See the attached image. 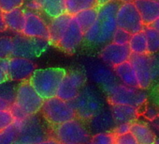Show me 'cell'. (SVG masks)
Wrapping results in <instances>:
<instances>
[{"instance_id": "f6af8a7d", "label": "cell", "mask_w": 159, "mask_h": 144, "mask_svg": "<svg viewBox=\"0 0 159 144\" xmlns=\"http://www.w3.org/2000/svg\"><path fill=\"white\" fill-rule=\"evenodd\" d=\"M114 0H97V3L98 6H102V5H105V4H108L110 2H112Z\"/></svg>"}, {"instance_id": "52a82bcc", "label": "cell", "mask_w": 159, "mask_h": 144, "mask_svg": "<svg viewBox=\"0 0 159 144\" xmlns=\"http://www.w3.org/2000/svg\"><path fill=\"white\" fill-rule=\"evenodd\" d=\"M14 121L19 124V135L15 143H44L49 137L44 122L38 114Z\"/></svg>"}, {"instance_id": "277c9868", "label": "cell", "mask_w": 159, "mask_h": 144, "mask_svg": "<svg viewBox=\"0 0 159 144\" xmlns=\"http://www.w3.org/2000/svg\"><path fill=\"white\" fill-rule=\"evenodd\" d=\"M52 137L58 143L83 144L90 143L91 135L84 121L74 118L52 127Z\"/></svg>"}, {"instance_id": "bcb514c9", "label": "cell", "mask_w": 159, "mask_h": 144, "mask_svg": "<svg viewBox=\"0 0 159 144\" xmlns=\"http://www.w3.org/2000/svg\"><path fill=\"white\" fill-rule=\"evenodd\" d=\"M151 27H152L153 28H155L156 30H158L159 31V18H157L154 22H152L151 25H150Z\"/></svg>"}, {"instance_id": "44dd1931", "label": "cell", "mask_w": 159, "mask_h": 144, "mask_svg": "<svg viewBox=\"0 0 159 144\" xmlns=\"http://www.w3.org/2000/svg\"><path fill=\"white\" fill-rule=\"evenodd\" d=\"M70 16L67 13H63L59 16L51 18L48 22L49 26V42L52 45H56L61 37L63 36L64 32L66 31L70 19Z\"/></svg>"}, {"instance_id": "74e56055", "label": "cell", "mask_w": 159, "mask_h": 144, "mask_svg": "<svg viewBox=\"0 0 159 144\" xmlns=\"http://www.w3.org/2000/svg\"><path fill=\"white\" fill-rule=\"evenodd\" d=\"M117 144H137V141L132 135V133L129 131L127 133H125L123 135L116 136V142Z\"/></svg>"}, {"instance_id": "2e32d148", "label": "cell", "mask_w": 159, "mask_h": 144, "mask_svg": "<svg viewBox=\"0 0 159 144\" xmlns=\"http://www.w3.org/2000/svg\"><path fill=\"white\" fill-rule=\"evenodd\" d=\"M137 76L139 88L146 90L152 83V70H151V55L131 54L129 58Z\"/></svg>"}, {"instance_id": "7dc6e473", "label": "cell", "mask_w": 159, "mask_h": 144, "mask_svg": "<svg viewBox=\"0 0 159 144\" xmlns=\"http://www.w3.org/2000/svg\"><path fill=\"white\" fill-rule=\"evenodd\" d=\"M122 3H127V2H134V0H118Z\"/></svg>"}, {"instance_id": "603a6c76", "label": "cell", "mask_w": 159, "mask_h": 144, "mask_svg": "<svg viewBox=\"0 0 159 144\" xmlns=\"http://www.w3.org/2000/svg\"><path fill=\"white\" fill-rule=\"evenodd\" d=\"M3 16L8 30H11L16 34H21L25 23V9L18 8L3 12Z\"/></svg>"}, {"instance_id": "8d00e7d4", "label": "cell", "mask_w": 159, "mask_h": 144, "mask_svg": "<svg viewBox=\"0 0 159 144\" xmlns=\"http://www.w3.org/2000/svg\"><path fill=\"white\" fill-rule=\"evenodd\" d=\"M151 70L152 82L159 79V53L151 55Z\"/></svg>"}, {"instance_id": "4fadbf2b", "label": "cell", "mask_w": 159, "mask_h": 144, "mask_svg": "<svg viewBox=\"0 0 159 144\" xmlns=\"http://www.w3.org/2000/svg\"><path fill=\"white\" fill-rule=\"evenodd\" d=\"M21 34L29 38L49 40V26L44 15L40 12L25 10V23Z\"/></svg>"}, {"instance_id": "836d02e7", "label": "cell", "mask_w": 159, "mask_h": 144, "mask_svg": "<svg viewBox=\"0 0 159 144\" xmlns=\"http://www.w3.org/2000/svg\"><path fill=\"white\" fill-rule=\"evenodd\" d=\"M25 0H0V10L7 12L18 8H23Z\"/></svg>"}, {"instance_id": "d4e9b609", "label": "cell", "mask_w": 159, "mask_h": 144, "mask_svg": "<svg viewBox=\"0 0 159 144\" xmlns=\"http://www.w3.org/2000/svg\"><path fill=\"white\" fill-rule=\"evenodd\" d=\"M41 13L51 19L66 13L65 0H39Z\"/></svg>"}, {"instance_id": "ffe728a7", "label": "cell", "mask_w": 159, "mask_h": 144, "mask_svg": "<svg viewBox=\"0 0 159 144\" xmlns=\"http://www.w3.org/2000/svg\"><path fill=\"white\" fill-rule=\"evenodd\" d=\"M88 122L90 130L95 133L112 131L114 125L116 124L111 109H107L105 107L94 117H92Z\"/></svg>"}, {"instance_id": "e0dca14e", "label": "cell", "mask_w": 159, "mask_h": 144, "mask_svg": "<svg viewBox=\"0 0 159 144\" xmlns=\"http://www.w3.org/2000/svg\"><path fill=\"white\" fill-rule=\"evenodd\" d=\"M131 51L128 44H118L115 42H111L106 44L99 53L100 59L113 68L123 62L129 60L131 57Z\"/></svg>"}, {"instance_id": "9c48e42d", "label": "cell", "mask_w": 159, "mask_h": 144, "mask_svg": "<svg viewBox=\"0 0 159 144\" xmlns=\"http://www.w3.org/2000/svg\"><path fill=\"white\" fill-rule=\"evenodd\" d=\"M84 69L87 79L89 78L94 84L102 87L104 92L119 83L114 71L103 61L88 59L84 62Z\"/></svg>"}, {"instance_id": "d590c367", "label": "cell", "mask_w": 159, "mask_h": 144, "mask_svg": "<svg viewBox=\"0 0 159 144\" xmlns=\"http://www.w3.org/2000/svg\"><path fill=\"white\" fill-rule=\"evenodd\" d=\"M14 122L11 110H0V131L4 130Z\"/></svg>"}, {"instance_id": "1f68e13d", "label": "cell", "mask_w": 159, "mask_h": 144, "mask_svg": "<svg viewBox=\"0 0 159 144\" xmlns=\"http://www.w3.org/2000/svg\"><path fill=\"white\" fill-rule=\"evenodd\" d=\"M116 142V135L112 131L98 132L91 137L90 143L95 144H114Z\"/></svg>"}, {"instance_id": "ee69618b", "label": "cell", "mask_w": 159, "mask_h": 144, "mask_svg": "<svg viewBox=\"0 0 159 144\" xmlns=\"http://www.w3.org/2000/svg\"><path fill=\"white\" fill-rule=\"evenodd\" d=\"M7 30H8V28H7V26L5 24L3 12H1V10H0V33H3Z\"/></svg>"}, {"instance_id": "7a4b0ae2", "label": "cell", "mask_w": 159, "mask_h": 144, "mask_svg": "<svg viewBox=\"0 0 159 144\" xmlns=\"http://www.w3.org/2000/svg\"><path fill=\"white\" fill-rule=\"evenodd\" d=\"M76 117L88 122L105 107V100L100 91L95 85H84L78 96L71 102Z\"/></svg>"}, {"instance_id": "30bf717a", "label": "cell", "mask_w": 159, "mask_h": 144, "mask_svg": "<svg viewBox=\"0 0 159 144\" xmlns=\"http://www.w3.org/2000/svg\"><path fill=\"white\" fill-rule=\"evenodd\" d=\"M12 56L34 59L41 56L51 44L49 40L29 38L22 34H16L13 38Z\"/></svg>"}, {"instance_id": "f35d334b", "label": "cell", "mask_w": 159, "mask_h": 144, "mask_svg": "<svg viewBox=\"0 0 159 144\" xmlns=\"http://www.w3.org/2000/svg\"><path fill=\"white\" fill-rule=\"evenodd\" d=\"M8 62L9 58H0V83L10 80L8 76Z\"/></svg>"}, {"instance_id": "681fc988", "label": "cell", "mask_w": 159, "mask_h": 144, "mask_svg": "<svg viewBox=\"0 0 159 144\" xmlns=\"http://www.w3.org/2000/svg\"><path fill=\"white\" fill-rule=\"evenodd\" d=\"M158 1H159V0H158Z\"/></svg>"}, {"instance_id": "d6a6232c", "label": "cell", "mask_w": 159, "mask_h": 144, "mask_svg": "<svg viewBox=\"0 0 159 144\" xmlns=\"http://www.w3.org/2000/svg\"><path fill=\"white\" fill-rule=\"evenodd\" d=\"M13 52V39L11 37H0V58H10Z\"/></svg>"}, {"instance_id": "7c38bea8", "label": "cell", "mask_w": 159, "mask_h": 144, "mask_svg": "<svg viewBox=\"0 0 159 144\" xmlns=\"http://www.w3.org/2000/svg\"><path fill=\"white\" fill-rule=\"evenodd\" d=\"M116 23L117 27L127 31L131 35L142 31L145 27L134 2L123 3L119 6L116 12Z\"/></svg>"}, {"instance_id": "6da1fadb", "label": "cell", "mask_w": 159, "mask_h": 144, "mask_svg": "<svg viewBox=\"0 0 159 144\" xmlns=\"http://www.w3.org/2000/svg\"><path fill=\"white\" fill-rule=\"evenodd\" d=\"M120 4L115 0L108 4L98 6V19L95 24L84 32V41L93 45L106 44L111 41L117 28L116 12Z\"/></svg>"}, {"instance_id": "60d3db41", "label": "cell", "mask_w": 159, "mask_h": 144, "mask_svg": "<svg viewBox=\"0 0 159 144\" xmlns=\"http://www.w3.org/2000/svg\"><path fill=\"white\" fill-rule=\"evenodd\" d=\"M130 125H131V123H119V124H116V126H114V128L112 129V132L116 136L123 135L125 133L129 132Z\"/></svg>"}, {"instance_id": "ba28073f", "label": "cell", "mask_w": 159, "mask_h": 144, "mask_svg": "<svg viewBox=\"0 0 159 144\" xmlns=\"http://www.w3.org/2000/svg\"><path fill=\"white\" fill-rule=\"evenodd\" d=\"M44 99L37 92L29 81L21 82L16 87L13 104L26 116L36 115L40 112Z\"/></svg>"}, {"instance_id": "4316f807", "label": "cell", "mask_w": 159, "mask_h": 144, "mask_svg": "<svg viewBox=\"0 0 159 144\" xmlns=\"http://www.w3.org/2000/svg\"><path fill=\"white\" fill-rule=\"evenodd\" d=\"M98 8H91V9L84 10L73 16L84 32H85L88 28H90L97 21L98 14Z\"/></svg>"}, {"instance_id": "484cf974", "label": "cell", "mask_w": 159, "mask_h": 144, "mask_svg": "<svg viewBox=\"0 0 159 144\" xmlns=\"http://www.w3.org/2000/svg\"><path fill=\"white\" fill-rule=\"evenodd\" d=\"M66 13L74 16L80 12L91 8H98L97 0H65Z\"/></svg>"}, {"instance_id": "b9f144b4", "label": "cell", "mask_w": 159, "mask_h": 144, "mask_svg": "<svg viewBox=\"0 0 159 144\" xmlns=\"http://www.w3.org/2000/svg\"><path fill=\"white\" fill-rule=\"evenodd\" d=\"M143 115H144V117L147 118L148 120L153 121L154 119H156V118L158 117L159 113H158V111H157L153 107H149L146 108V110H145V112L143 113Z\"/></svg>"}, {"instance_id": "c3c4849f", "label": "cell", "mask_w": 159, "mask_h": 144, "mask_svg": "<svg viewBox=\"0 0 159 144\" xmlns=\"http://www.w3.org/2000/svg\"><path fill=\"white\" fill-rule=\"evenodd\" d=\"M154 143H159V137H156V139H155V142Z\"/></svg>"}, {"instance_id": "e575fe53", "label": "cell", "mask_w": 159, "mask_h": 144, "mask_svg": "<svg viewBox=\"0 0 159 144\" xmlns=\"http://www.w3.org/2000/svg\"><path fill=\"white\" fill-rule=\"evenodd\" d=\"M130 37H131L130 33H128L127 31H125L120 27H117L112 35L111 41H112V42H115L118 44H128Z\"/></svg>"}, {"instance_id": "8992f818", "label": "cell", "mask_w": 159, "mask_h": 144, "mask_svg": "<svg viewBox=\"0 0 159 144\" xmlns=\"http://www.w3.org/2000/svg\"><path fill=\"white\" fill-rule=\"evenodd\" d=\"M107 99L111 105H129L138 107H143L147 102V94L144 90L130 87L125 84H116L108 91Z\"/></svg>"}, {"instance_id": "4dcf8cb0", "label": "cell", "mask_w": 159, "mask_h": 144, "mask_svg": "<svg viewBox=\"0 0 159 144\" xmlns=\"http://www.w3.org/2000/svg\"><path fill=\"white\" fill-rule=\"evenodd\" d=\"M16 87L13 81L8 80L6 82L0 83V97L4 98L13 104L15 100V93H16Z\"/></svg>"}, {"instance_id": "7bdbcfd3", "label": "cell", "mask_w": 159, "mask_h": 144, "mask_svg": "<svg viewBox=\"0 0 159 144\" xmlns=\"http://www.w3.org/2000/svg\"><path fill=\"white\" fill-rule=\"evenodd\" d=\"M12 104L8 100L0 97V110H10Z\"/></svg>"}, {"instance_id": "f546056e", "label": "cell", "mask_w": 159, "mask_h": 144, "mask_svg": "<svg viewBox=\"0 0 159 144\" xmlns=\"http://www.w3.org/2000/svg\"><path fill=\"white\" fill-rule=\"evenodd\" d=\"M19 135V124L14 121L10 126L0 131V144L15 143Z\"/></svg>"}, {"instance_id": "f1b7e54d", "label": "cell", "mask_w": 159, "mask_h": 144, "mask_svg": "<svg viewBox=\"0 0 159 144\" xmlns=\"http://www.w3.org/2000/svg\"><path fill=\"white\" fill-rule=\"evenodd\" d=\"M143 31L146 35L148 54L152 55L159 52V31L151 26L144 27Z\"/></svg>"}, {"instance_id": "5b68a950", "label": "cell", "mask_w": 159, "mask_h": 144, "mask_svg": "<svg viewBox=\"0 0 159 144\" xmlns=\"http://www.w3.org/2000/svg\"><path fill=\"white\" fill-rule=\"evenodd\" d=\"M40 113L44 121L52 127L77 118L72 103L57 96L45 99Z\"/></svg>"}, {"instance_id": "9a60e30c", "label": "cell", "mask_w": 159, "mask_h": 144, "mask_svg": "<svg viewBox=\"0 0 159 144\" xmlns=\"http://www.w3.org/2000/svg\"><path fill=\"white\" fill-rule=\"evenodd\" d=\"M84 41V32L72 16L63 36L55 45L66 54H74Z\"/></svg>"}, {"instance_id": "cb8c5ba5", "label": "cell", "mask_w": 159, "mask_h": 144, "mask_svg": "<svg viewBox=\"0 0 159 144\" xmlns=\"http://www.w3.org/2000/svg\"><path fill=\"white\" fill-rule=\"evenodd\" d=\"M129 131L134 136L137 144H152L155 142L156 137L154 133L146 124L133 122L130 125Z\"/></svg>"}, {"instance_id": "ac0fdd59", "label": "cell", "mask_w": 159, "mask_h": 144, "mask_svg": "<svg viewBox=\"0 0 159 144\" xmlns=\"http://www.w3.org/2000/svg\"><path fill=\"white\" fill-rule=\"evenodd\" d=\"M134 4L139 12L144 26H150L159 18L158 0H134Z\"/></svg>"}, {"instance_id": "83f0119b", "label": "cell", "mask_w": 159, "mask_h": 144, "mask_svg": "<svg viewBox=\"0 0 159 144\" xmlns=\"http://www.w3.org/2000/svg\"><path fill=\"white\" fill-rule=\"evenodd\" d=\"M128 46L132 54H138V55L148 54L147 40H146L145 32L142 30L135 34H132L128 42Z\"/></svg>"}, {"instance_id": "5bb4252c", "label": "cell", "mask_w": 159, "mask_h": 144, "mask_svg": "<svg viewBox=\"0 0 159 144\" xmlns=\"http://www.w3.org/2000/svg\"><path fill=\"white\" fill-rule=\"evenodd\" d=\"M36 69L37 66L33 59L12 56L9 58L8 62L9 79L11 81L19 83L29 81Z\"/></svg>"}, {"instance_id": "ab89813d", "label": "cell", "mask_w": 159, "mask_h": 144, "mask_svg": "<svg viewBox=\"0 0 159 144\" xmlns=\"http://www.w3.org/2000/svg\"><path fill=\"white\" fill-rule=\"evenodd\" d=\"M25 10L36 12H40L41 13V9H40V4L39 0H25V5L23 7Z\"/></svg>"}, {"instance_id": "8fae6325", "label": "cell", "mask_w": 159, "mask_h": 144, "mask_svg": "<svg viewBox=\"0 0 159 144\" xmlns=\"http://www.w3.org/2000/svg\"><path fill=\"white\" fill-rule=\"evenodd\" d=\"M87 82V77L84 71L72 70L66 72L63 77L56 96L65 101L72 102Z\"/></svg>"}, {"instance_id": "7402d4cb", "label": "cell", "mask_w": 159, "mask_h": 144, "mask_svg": "<svg viewBox=\"0 0 159 144\" xmlns=\"http://www.w3.org/2000/svg\"><path fill=\"white\" fill-rule=\"evenodd\" d=\"M113 71L118 77V79L125 85L139 88V83L137 79V76L135 73V70L129 60L123 62L119 65L114 66Z\"/></svg>"}, {"instance_id": "3957f363", "label": "cell", "mask_w": 159, "mask_h": 144, "mask_svg": "<svg viewBox=\"0 0 159 144\" xmlns=\"http://www.w3.org/2000/svg\"><path fill=\"white\" fill-rule=\"evenodd\" d=\"M66 71L64 68L50 67L36 69L29 79V82L37 92L45 100L56 96L59 85Z\"/></svg>"}, {"instance_id": "d6986e66", "label": "cell", "mask_w": 159, "mask_h": 144, "mask_svg": "<svg viewBox=\"0 0 159 144\" xmlns=\"http://www.w3.org/2000/svg\"><path fill=\"white\" fill-rule=\"evenodd\" d=\"M139 108L129 105H111V114L116 124L133 123L139 117Z\"/></svg>"}]
</instances>
